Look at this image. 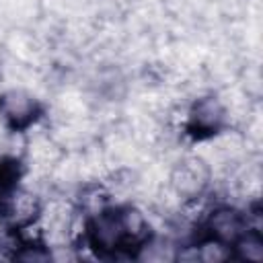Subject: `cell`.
Returning a JSON list of instances; mask_svg holds the SVG:
<instances>
[{
	"mask_svg": "<svg viewBox=\"0 0 263 263\" xmlns=\"http://www.w3.org/2000/svg\"><path fill=\"white\" fill-rule=\"evenodd\" d=\"M205 179H208V171H205L203 162L197 158H187L175 171L173 185H175L177 193H181V195H197V193H201Z\"/></svg>",
	"mask_w": 263,
	"mask_h": 263,
	"instance_id": "cell-2",
	"label": "cell"
},
{
	"mask_svg": "<svg viewBox=\"0 0 263 263\" xmlns=\"http://www.w3.org/2000/svg\"><path fill=\"white\" fill-rule=\"evenodd\" d=\"M4 111L8 113V117H14V119L29 117V113H31V99L23 97L21 92H10L6 97V101H4Z\"/></svg>",
	"mask_w": 263,
	"mask_h": 263,
	"instance_id": "cell-4",
	"label": "cell"
},
{
	"mask_svg": "<svg viewBox=\"0 0 263 263\" xmlns=\"http://www.w3.org/2000/svg\"><path fill=\"white\" fill-rule=\"evenodd\" d=\"M234 247L236 251L245 257V259H251V261H259L263 259V240L257 232H249L245 230L236 240H234Z\"/></svg>",
	"mask_w": 263,
	"mask_h": 263,
	"instance_id": "cell-3",
	"label": "cell"
},
{
	"mask_svg": "<svg viewBox=\"0 0 263 263\" xmlns=\"http://www.w3.org/2000/svg\"><path fill=\"white\" fill-rule=\"evenodd\" d=\"M208 230L212 238H218L226 245H234V240L247 230L242 216L232 208H218L208 218Z\"/></svg>",
	"mask_w": 263,
	"mask_h": 263,
	"instance_id": "cell-1",
	"label": "cell"
}]
</instances>
